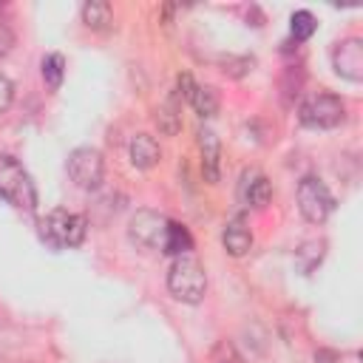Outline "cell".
I'll return each instance as SVG.
<instances>
[{
    "label": "cell",
    "mask_w": 363,
    "mask_h": 363,
    "mask_svg": "<svg viewBox=\"0 0 363 363\" xmlns=\"http://www.w3.org/2000/svg\"><path fill=\"white\" fill-rule=\"evenodd\" d=\"M332 68L340 79L363 82V40L360 37L340 40L332 51Z\"/></svg>",
    "instance_id": "ba28073f"
},
{
    "label": "cell",
    "mask_w": 363,
    "mask_h": 363,
    "mask_svg": "<svg viewBox=\"0 0 363 363\" xmlns=\"http://www.w3.org/2000/svg\"><path fill=\"white\" fill-rule=\"evenodd\" d=\"M167 227H170V218L159 210H150V207H142L130 216L128 221V238L139 247V250H162L164 247V238H167Z\"/></svg>",
    "instance_id": "5b68a950"
},
{
    "label": "cell",
    "mask_w": 363,
    "mask_h": 363,
    "mask_svg": "<svg viewBox=\"0 0 363 363\" xmlns=\"http://www.w3.org/2000/svg\"><path fill=\"white\" fill-rule=\"evenodd\" d=\"M0 199H6L11 207L34 213L37 210V187L28 176V170L14 156H0Z\"/></svg>",
    "instance_id": "7a4b0ae2"
},
{
    "label": "cell",
    "mask_w": 363,
    "mask_h": 363,
    "mask_svg": "<svg viewBox=\"0 0 363 363\" xmlns=\"http://www.w3.org/2000/svg\"><path fill=\"white\" fill-rule=\"evenodd\" d=\"M221 244L233 258H241L252 250V230H250L244 216H235V218L227 221V227L221 233Z\"/></svg>",
    "instance_id": "8fae6325"
},
{
    "label": "cell",
    "mask_w": 363,
    "mask_h": 363,
    "mask_svg": "<svg viewBox=\"0 0 363 363\" xmlns=\"http://www.w3.org/2000/svg\"><path fill=\"white\" fill-rule=\"evenodd\" d=\"M298 210H301L303 221H309V224H323L332 216L335 196L329 193V187L323 184V179L303 176L298 182Z\"/></svg>",
    "instance_id": "8992f818"
},
{
    "label": "cell",
    "mask_w": 363,
    "mask_h": 363,
    "mask_svg": "<svg viewBox=\"0 0 363 363\" xmlns=\"http://www.w3.org/2000/svg\"><path fill=\"white\" fill-rule=\"evenodd\" d=\"M190 250H193V235H190V230H187L184 224H179V221H170L162 252H167V255H176V258H179V255H187Z\"/></svg>",
    "instance_id": "9a60e30c"
},
{
    "label": "cell",
    "mask_w": 363,
    "mask_h": 363,
    "mask_svg": "<svg viewBox=\"0 0 363 363\" xmlns=\"http://www.w3.org/2000/svg\"><path fill=\"white\" fill-rule=\"evenodd\" d=\"M221 71L227 77H244L252 71V60L250 57H227V60H221Z\"/></svg>",
    "instance_id": "ffe728a7"
},
{
    "label": "cell",
    "mask_w": 363,
    "mask_h": 363,
    "mask_svg": "<svg viewBox=\"0 0 363 363\" xmlns=\"http://www.w3.org/2000/svg\"><path fill=\"white\" fill-rule=\"evenodd\" d=\"M128 156H130V164H133V167L150 170V167L159 164L162 150H159V142H156L150 133H136V136L128 142Z\"/></svg>",
    "instance_id": "7c38bea8"
},
{
    "label": "cell",
    "mask_w": 363,
    "mask_h": 363,
    "mask_svg": "<svg viewBox=\"0 0 363 363\" xmlns=\"http://www.w3.org/2000/svg\"><path fill=\"white\" fill-rule=\"evenodd\" d=\"M238 199L241 204L252 207V210H264L272 201V184L261 170H244L241 182H238Z\"/></svg>",
    "instance_id": "9c48e42d"
},
{
    "label": "cell",
    "mask_w": 363,
    "mask_h": 363,
    "mask_svg": "<svg viewBox=\"0 0 363 363\" xmlns=\"http://www.w3.org/2000/svg\"><path fill=\"white\" fill-rule=\"evenodd\" d=\"M68 179L79 190H96L105 179V159L96 147H77L68 153Z\"/></svg>",
    "instance_id": "52a82bcc"
},
{
    "label": "cell",
    "mask_w": 363,
    "mask_h": 363,
    "mask_svg": "<svg viewBox=\"0 0 363 363\" xmlns=\"http://www.w3.org/2000/svg\"><path fill=\"white\" fill-rule=\"evenodd\" d=\"M11 102H14V82L0 71V116L11 108Z\"/></svg>",
    "instance_id": "44dd1931"
},
{
    "label": "cell",
    "mask_w": 363,
    "mask_h": 363,
    "mask_svg": "<svg viewBox=\"0 0 363 363\" xmlns=\"http://www.w3.org/2000/svg\"><path fill=\"white\" fill-rule=\"evenodd\" d=\"M167 289L176 301L182 303H201L204 295H207V275H204V267L190 258V255H179L170 269H167Z\"/></svg>",
    "instance_id": "6da1fadb"
},
{
    "label": "cell",
    "mask_w": 363,
    "mask_h": 363,
    "mask_svg": "<svg viewBox=\"0 0 363 363\" xmlns=\"http://www.w3.org/2000/svg\"><path fill=\"white\" fill-rule=\"evenodd\" d=\"M190 105L201 119H213L218 113V105H221L218 102V91L213 85H196V91L190 96Z\"/></svg>",
    "instance_id": "2e32d148"
},
{
    "label": "cell",
    "mask_w": 363,
    "mask_h": 363,
    "mask_svg": "<svg viewBox=\"0 0 363 363\" xmlns=\"http://www.w3.org/2000/svg\"><path fill=\"white\" fill-rule=\"evenodd\" d=\"M40 71H43V82L51 91H57L62 85V77H65V57L62 54H45Z\"/></svg>",
    "instance_id": "ac0fdd59"
},
{
    "label": "cell",
    "mask_w": 363,
    "mask_h": 363,
    "mask_svg": "<svg viewBox=\"0 0 363 363\" xmlns=\"http://www.w3.org/2000/svg\"><path fill=\"white\" fill-rule=\"evenodd\" d=\"M298 119L303 128L312 130H332L346 119V105L335 94H312L309 99L301 102Z\"/></svg>",
    "instance_id": "277c9868"
},
{
    "label": "cell",
    "mask_w": 363,
    "mask_h": 363,
    "mask_svg": "<svg viewBox=\"0 0 363 363\" xmlns=\"http://www.w3.org/2000/svg\"><path fill=\"white\" fill-rule=\"evenodd\" d=\"M88 233V221L79 213H68L62 207L51 210L43 221H40V235L48 247L54 250H65V247H79L85 241Z\"/></svg>",
    "instance_id": "3957f363"
},
{
    "label": "cell",
    "mask_w": 363,
    "mask_h": 363,
    "mask_svg": "<svg viewBox=\"0 0 363 363\" xmlns=\"http://www.w3.org/2000/svg\"><path fill=\"white\" fill-rule=\"evenodd\" d=\"M315 31H318V20H315V14H312V11L301 9V11H295V14L289 17V34H292V40H295V43L309 40Z\"/></svg>",
    "instance_id": "e0dca14e"
},
{
    "label": "cell",
    "mask_w": 363,
    "mask_h": 363,
    "mask_svg": "<svg viewBox=\"0 0 363 363\" xmlns=\"http://www.w3.org/2000/svg\"><path fill=\"white\" fill-rule=\"evenodd\" d=\"M199 150H201V173L210 184L221 179V142L213 128H199Z\"/></svg>",
    "instance_id": "30bf717a"
},
{
    "label": "cell",
    "mask_w": 363,
    "mask_h": 363,
    "mask_svg": "<svg viewBox=\"0 0 363 363\" xmlns=\"http://www.w3.org/2000/svg\"><path fill=\"white\" fill-rule=\"evenodd\" d=\"M193 91H196V82H193V77H190V74H179V79H176V91H173V94H176L182 102H190Z\"/></svg>",
    "instance_id": "603a6c76"
},
{
    "label": "cell",
    "mask_w": 363,
    "mask_h": 363,
    "mask_svg": "<svg viewBox=\"0 0 363 363\" xmlns=\"http://www.w3.org/2000/svg\"><path fill=\"white\" fill-rule=\"evenodd\" d=\"M79 14H82V23H85L91 31H108L111 23H113L111 3H105V0H88Z\"/></svg>",
    "instance_id": "5bb4252c"
},
{
    "label": "cell",
    "mask_w": 363,
    "mask_h": 363,
    "mask_svg": "<svg viewBox=\"0 0 363 363\" xmlns=\"http://www.w3.org/2000/svg\"><path fill=\"white\" fill-rule=\"evenodd\" d=\"M14 43H17V37H14L11 26L0 20V60H3V57H9V54L14 51Z\"/></svg>",
    "instance_id": "7402d4cb"
},
{
    "label": "cell",
    "mask_w": 363,
    "mask_h": 363,
    "mask_svg": "<svg viewBox=\"0 0 363 363\" xmlns=\"http://www.w3.org/2000/svg\"><path fill=\"white\" fill-rule=\"evenodd\" d=\"M156 125L164 136H176L182 130V99L170 94L159 108H156Z\"/></svg>",
    "instance_id": "4fadbf2b"
},
{
    "label": "cell",
    "mask_w": 363,
    "mask_h": 363,
    "mask_svg": "<svg viewBox=\"0 0 363 363\" xmlns=\"http://www.w3.org/2000/svg\"><path fill=\"white\" fill-rule=\"evenodd\" d=\"M323 247H326V244H323V241H315V238L301 244V250H298V264H303V267H301L303 272H309L312 267L320 264V258H323Z\"/></svg>",
    "instance_id": "d6986e66"
}]
</instances>
